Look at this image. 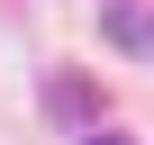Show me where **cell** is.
Instances as JSON below:
<instances>
[{"label":"cell","mask_w":154,"mask_h":145,"mask_svg":"<svg viewBox=\"0 0 154 145\" xmlns=\"http://www.w3.org/2000/svg\"><path fill=\"white\" fill-rule=\"evenodd\" d=\"M82 145H136V136H118V127H91V136H82Z\"/></svg>","instance_id":"obj_2"},{"label":"cell","mask_w":154,"mask_h":145,"mask_svg":"<svg viewBox=\"0 0 154 145\" xmlns=\"http://www.w3.org/2000/svg\"><path fill=\"white\" fill-rule=\"evenodd\" d=\"M45 109H54V118H100V91L82 82V72H54V91H45Z\"/></svg>","instance_id":"obj_1"},{"label":"cell","mask_w":154,"mask_h":145,"mask_svg":"<svg viewBox=\"0 0 154 145\" xmlns=\"http://www.w3.org/2000/svg\"><path fill=\"white\" fill-rule=\"evenodd\" d=\"M145 45H154V27H145Z\"/></svg>","instance_id":"obj_3"}]
</instances>
